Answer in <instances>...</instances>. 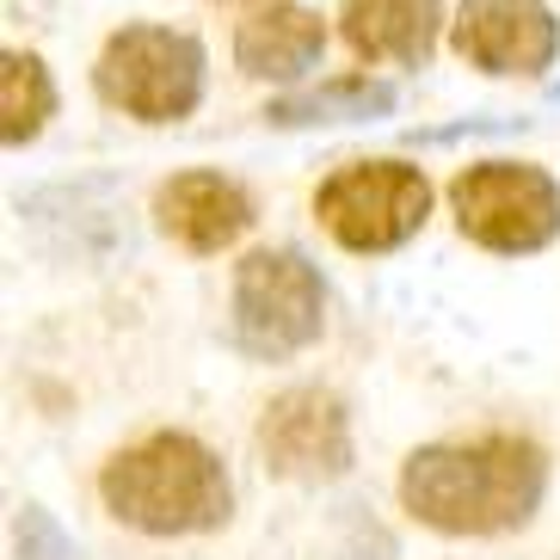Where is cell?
Here are the masks:
<instances>
[{"label":"cell","instance_id":"8992f818","mask_svg":"<svg viewBox=\"0 0 560 560\" xmlns=\"http://www.w3.org/2000/svg\"><path fill=\"white\" fill-rule=\"evenodd\" d=\"M456 229L487 253H542L560 234V185L529 161H480L450 185Z\"/></svg>","mask_w":560,"mask_h":560},{"label":"cell","instance_id":"ba28073f","mask_svg":"<svg viewBox=\"0 0 560 560\" xmlns=\"http://www.w3.org/2000/svg\"><path fill=\"white\" fill-rule=\"evenodd\" d=\"M560 50L548 0H462L456 56L487 74H542Z\"/></svg>","mask_w":560,"mask_h":560},{"label":"cell","instance_id":"3957f363","mask_svg":"<svg viewBox=\"0 0 560 560\" xmlns=\"http://www.w3.org/2000/svg\"><path fill=\"white\" fill-rule=\"evenodd\" d=\"M93 86L136 124H173L203 100V44L166 25H124L100 50Z\"/></svg>","mask_w":560,"mask_h":560},{"label":"cell","instance_id":"8fae6325","mask_svg":"<svg viewBox=\"0 0 560 560\" xmlns=\"http://www.w3.org/2000/svg\"><path fill=\"white\" fill-rule=\"evenodd\" d=\"M444 25V0H346L339 32L363 62H425Z\"/></svg>","mask_w":560,"mask_h":560},{"label":"cell","instance_id":"52a82bcc","mask_svg":"<svg viewBox=\"0 0 560 560\" xmlns=\"http://www.w3.org/2000/svg\"><path fill=\"white\" fill-rule=\"evenodd\" d=\"M253 444L278 480H339L351 468V412L332 388H283L259 412Z\"/></svg>","mask_w":560,"mask_h":560},{"label":"cell","instance_id":"6da1fadb","mask_svg":"<svg viewBox=\"0 0 560 560\" xmlns=\"http://www.w3.org/2000/svg\"><path fill=\"white\" fill-rule=\"evenodd\" d=\"M548 493V456L524 431H480L425 444L400 462V505L438 536H505L536 517Z\"/></svg>","mask_w":560,"mask_h":560},{"label":"cell","instance_id":"5b68a950","mask_svg":"<svg viewBox=\"0 0 560 560\" xmlns=\"http://www.w3.org/2000/svg\"><path fill=\"white\" fill-rule=\"evenodd\" d=\"M425 210L431 185L407 161H351L314 191L320 229L346 253H395L400 241L425 229Z\"/></svg>","mask_w":560,"mask_h":560},{"label":"cell","instance_id":"5bb4252c","mask_svg":"<svg viewBox=\"0 0 560 560\" xmlns=\"http://www.w3.org/2000/svg\"><path fill=\"white\" fill-rule=\"evenodd\" d=\"M13 542H19V560H86L81 548L62 536V524H56L44 505H19L13 517Z\"/></svg>","mask_w":560,"mask_h":560},{"label":"cell","instance_id":"277c9868","mask_svg":"<svg viewBox=\"0 0 560 560\" xmlns=\"http://www.w3.org/2000/svg\"><path fill=\"white\" fill-rule=\"evenodd\" d=\"M327 327V290L302 253L259 247L234 271V346L247 358L278 363L290 351L314 346Z\"/></svg>","mask_w":560,"mask_h":560},{"label":"cell","instance_id":"7a4b0ae2","mask_svg":"<svg viewBox=\"0 0 560 560\" xmlns=\"http://www.w3.org/2000/svg\"><path fill=\"white\" fill-rule=\"evenodd\" d=\"M100 499L117 524L142 536H203L222 529L234 511L229 468L191 431H149L112 450L100 468Z\"/></svg>","mask_w":560,"mask_h":560},{"label":"cell","instance_id":"4fadbf2b","mask_svg":"<svg viewBox=\"0 0 560 560\" xmlns=\"http://www.w3.org/2000/svg\"><path fill=\"white\" fill-rule=\"evenodd\" d=\"M50 112H56L50 68L25 50H7L0 56V136H7V149L37 142V130L50 124Z\"/></svg>","mask_w":560,"mask_h":560},{"label":"cell","instance_id":"30bf717a","mask_svg":"<svg viewBox=\"0 0 560 560\" xmlns=\"http://www.w3.org/2000/svg\"><path fill=\"white\" fill-rule=\"evenodd\" d=\"M320 50H327V25L296 0H271L253 19H241V32H234V62L253 81H296L320 62Z\"/></svg>","mask_w":560,"mask_h":560},{"label":"cell","instance_id":"9a60e30c","mask_svg":"<svg viewBox=\"0 0 560 560\" xmlns=\"http://www.w3.org/2000/svg\"><path fill=\"white\" fill-rule=\"evenodd\" d=\"M346 560H370V555H363V548H351V555H346Z\"/></svg>","mask_w":560,"mask_h":560},{"label":"cell","instance_id":"7c38bea8","mask_svg":"<svg viewBox=\"0 0 560 560\" xmlns=\"http://www.w3.org/2000/svg\"><path fill=\"white\" fill-rule=\"evenodd\" d=\"M395 112V86L388 81H327L308 93H290L265 112V124L278 130H308V124H370V117Z\"/></svg>","mask_w":560,"mask_h":560},{"label":"cell","instance_id":"9c48e42d","mask_svg":"<svg viewBox=\"0 0 560 560\" xmlns=\"http://www.w3.org/2000/svg\"><path fill=\"white\" fill-rule=\"evenodd\" d=\"M154 229L185 253H222L253 229V198L222 173H179L154 191Z\"/></svg>","mask_w":560,"mask_h":560},{"label":"cell","instance_id":"2e32d148","mask_svg":"<svg viewBox=\"0 0 560 560\" xmlns=\"http://www.w3.org/2000/svg\"><path fill=\"white\" fill-rule=\"evenodd\" d=\"M555 100H560V86H555Z\"/></svg>","mask_w":560,"mask_h":560}]
</instances>
